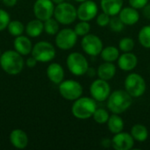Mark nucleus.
<instances>
[{
	"mask_svg": "<svg viewBox=\"0 0 150 150\" xmlns=\"http://www.w3.org/2000/svg\"><path fill=\"white\" fill-rule=\"evenodd\" d=\"M25 65L22 55L16 50H6L0 55V66L2 69L11 76L18 75Z\"/></svg>",
	"mask_w": 150,
	"mask_h": 150,
	"instance_id": "f257e3e1",
	"label": "nucleus"
},
{
	"mask_svg": "<svg viewBox=\"0 0 150 150\" xmlns=\"http://www.w3.org/2000/svg\"><path fill=\"white\" fill-rule=\"evenodd\" d=\"M32 56H33L38 62H49L53 61L56 55L54 47L47 41L41 40L37 42L32 49Z\"/></svg>",
	"mask_w": 150,
	"mask_h": 150,
	"instance_id": "0eeeda50",
	"label": "nucleus"
},
{
	"mask_svg": "<svg viewBox=\"0 0 150 150\" xmlns=\"http://www.w3.org/2000/svg\"><path fill=\"white\" fill-rule=\"evenodd\" d=\"M14 49L21 55H28L32 53L33 44L29 38L24 35L17 36L13 41Z\"/></svg>",
	"mask_w": 150,
	"mask_h": 150,
	"instance_id": "6ab92c4d",
	"label": "nucleus"
},
{
	"mask_svg": "<svg viewBox=\"0 0 150 150\" xmlns=\"http://www.w3.org/2000/svg\"><path fill=\"white\" fill-rule=\"evenodd\" d=\"M10 142L14 148L24 149L28 145V136L25 131L21 129H14L10 134Z\"/></svg>",
	"mask_w": 150,
	"mask_h": 150,
	"instance_id": "a211bd4d",
	"label": "nucleus"
},
{
	"mask_svg": "<svg viewBox=\"0 0 150 150\" xmlns=\"http://www.w3.org/2000/svg\"><path fill=\"white\" fill-rule=\"evenodd\" d=\"M139 43L145 48H150V25L141 28L138 33Z\"/></svg>",
	"mask_w": 150,
	"mask_h": 150,
	"instance_id": "a878e982",
	"label": "nucleus"
},
{
	"mask_svg": "<svg viewBox=\"0 0 150 150\" xmlns=\"http://www.w3.org/2000/svg\"><path fill=\"white\" fill-rule=\"evenodd\" d=\"M74 31L76 32L77 36H82L83 37V36L90 33V32H91V25L89 24L88 21L80 20V22H78L75 25Z\"/></svg>",
	"mask_w": 150,
	"mask_h": 150,
	"instance_id": "7c9ffc66",
	"label": "nucleus"
},
{
	"mask_svg": "<svg viewBox=\"0 0 150 150\" xmlns=\"http://www.w3.org/2000/svg\"><path fill=\"white\" fill-rule=\"evenodd\" d=\"M10 21H11L10 14L6 11L0 9V32L7 28Z\"/></svg>",
	"mask_w": 150,
	"mask_h": 150,
	"instance_id": "72a5a7b5",
	"label": "nucleus"
},
{
	"mask_svg": "<svg viewBox=\"0 0 150 150\" xmlns=\"http://www.w3.org/2000/svg\"><path fill=\"white\" fill-rule=\"evenodd\" d=\"M116 72H117V68L113 64V62H105L104 63L98 66L97 70V75L100 79L110 81L115 76Z\"/></svg>",
	"mask_w": 150,
	"mask_h": 150,
	"instance_id": "412c9836",
	"label": "nucleus"
},
{
	"mask_svg": "<svg viewBox=\"0 0 150 150\" xmlns=\"http://www.w3.org/2000/svg\"><path fill=\"white\" fill-rule=\"evenodd\" d=\"M52 1L54 4H61L62 2H65V0H52Z\"/></svg>",
	"mask_w": 150,
	"mask_h": 150,
	"instance_id": "ea45409f",
	"label": "nucleus"
},
{
	"mask_svg": "<svg viewBox=\"0 0 150 150\" xmlns=\"http://www.w3.org/2000/svg\"><path fill=\"white\" fill-rule=\"evenodd\" d=\"M131 135L134 141L139 142H144L149 138V130L148 128L142 124H135L131 128Z\"/></svg>",
	"mask_w": 150,
	"mask_h": 150,
	"instance_id": "b1692460",
	"label": "nucleus"
},
{
	"mask_svg": "<svg viewBox=\"0 0 150 150\" xmlns=\"http://www.w3.org/2000/svg\"><path fill=\"white\" fill-rule=\"evenodd\" d=\"M54 17L59 22V24L64 25H70L77 18L76 8L70 3L62 2L56 4Z\"/></svg>",
	"mask_w": 150,
	"mask_h": 150,
	"instance_id": "423d86ee",
	"label": "nucleus"
},
{
	"mask_svg": "<svg viewBox=\"0 0 150 150\" xmlns=\"http://www.w3.org/2000/svg\"><path fill=\"white\" fill-rule=\"evenodd\" d=\"M64 69L60 63L53 62L47 68V76L54 84H60L64 80Z\"/></svg>",
	"mask_w": 150,
	"mask_h": 150,
	"instance_id": "f3484780",
	"label": "nucleus"
},
{
	"mask_svg": "<svg viewBox=\"0 0 150 150\" xmlns=\"http://www.w3.org/2000/svg\"><path fill=\"white\" fill-rule=\"evenodd\" d=\"M149 0H128L130 6L140 10V9H143L148 4H149Z\"/></svg>",
	"mask_w": 150,
	"mask_h": 150,
	"instance_id": "f704fd0d",
	"label": "nucleus"
},
{
	"mask_svg": "<svg viewBox=\"0 0 150 150\" xmlns=\"http://www.w3.org/2000/svg\"><path fill=\"white\" fill-rule=\"evenodd\" d=\"M74 1L78 2V3H82V2H84V1H86V0H74Z\"/></svg>",
	"mask_w": 150,
	"mask_h": 150,
	"instance_id": "a19ab883",
	"label": "nucleus"
},
{
	"mask_svg": "<svg viewBox=\"0 0 150 150\" xmlns=\"http://www.w3.org/2000/svg\"><path fill=\"white\" fill-rule=\"evenodd\" d=\"M66 64L69 72L76 76H82L85 75L89 69L88 60L79 52L70 53L67 57Z\"/></svg>",
	"mask_w": 150,
	"mask_h": 150,
	"instance_id": "39448f33",
	"label": "nucleus"
},
{
	"mask_svg": "<svg viewBox=\"0 0 150 150\" xmlns=\"http://www.w3.org/2000/svg\"><path fill=\"white\" fill-rule=\"evenodd\" d=\"M54 8L52 0H36L33 4V13L36 18L44 22L54 16Z\"/></svg>",
	"mask_w": 150,
	"mask_h": 150,
	"instance_id": "f8f14e48",
	"label": "nucleus"
},
{
	"mask_svg": "<svg viewBox=\"0 0 150 150\" xmlns=\"http://www.w3.org/2000/svg\"><path fill=\"white\" fill-rule=\"evenodd\" d=\"M81 47L83 52L90 56L99 55L102 49L104 48L102 40L98 35L91 33H88L83 36L81 40Z\"/></svg>",
	"mask_w": 150,
	"mask_h": 150,
	"instance_id": "9d476101",
	"label": "nucleus"
},
{
	"mask_svg": "<svg viewBox=\"0 0 150 150\" xmlns=\"http://www.w3.org/2000/svg\"><path fill=\"white\" fill-rule=\"evenodd\" d=\"M37 62L38 61L33 57V56H31V57H28L26 59V62H25V64L28 68H34L36 65H37Z\"/></svg>",
	"mask_w": 150,
	"mask_h": 150,
	"instance_id": "c9c22d12",
	"label": "nucleus"
},
{
	"mask_svg": "<svg viewBox=\"0 0 150 150\" xmlns=\"http://www.w3.org/2000/svg\"><path fill=\"white\" fill-rule=\"evenodd\" d=\"M135 42L134 39L130 37H124L119 41V49L120 51L125 52H132L134 48Z\"/></svg>",
	"mask_w": 150,
	"mask_h": 150,
	"instance_id": "c756f323",
	"label": "nucleus"
},
{
	"mask_svg": "<svg viewBox=\"0 0 150 150\" xmlns=\"http://www.w3.org/2000/svg\"><path fill=\"white\" fill-rule=\"evenodd\" d=\"M134 142L131 134L122 131L114 134L112 139V147L115 150H130L134 148Z\"/></svg>",
	"mask_w": 150,
	"mask_h": 150,
	"instance_id": "4468645a",
	"label": "nucleus"
},
{
	"mask_svg": "<svg viewBox=\"0 0 150 150\" xmlns=\"http://www.w3.org/2000/svg\"><path fill=\"white\" fill-rule=\"evenodd\" d=\"M110 19H111V16L103 11L102 13H99V14L97 15L96 23L100 27H105V26L109 25Z\"/></svg>",
	"mask_w": 150,
	"mask_h": 150,
	"instance_id": "473e14b6",
	"label": "nucleus"
},
{
	"mask_svg": "<svg viewBox=\"0 0 150 150\" xmlns=\"http://www.w3.org/2000/svg\"><path fill=\"white\" fill-rule=\"evenodd\" d=\"M90 94L97 102L106 101L111 94V86L108 81L100 78L94 80L90 86Z\"/></svg>",
	"mask_w": 150,
	"mask_h": 150,
	"instance_id": "9b49d317",
	"label": "nucleus"
},
{
	"mask_svg": "<svg viewBox=\"0 0 150 150\" xmlns=\"http://www.w3.org/2000/svg\"><path fill=\"white\" fill-rule=\"evenodd\" d=\"M118 15L125 25H134L140 20L138 10L132 6L122 8Z\"/></svg>",
	"mask_w": 150,
	"mask_h": 150,
	"instance_id": "dca6fc26",
	"label": "nucleus"
},
{
	"mask_svg": "<svg viewBox=\"0 0 150 150\" xmlns=\"http://www.w3.org/2000/svg\"><path fill=\"white\" fill-rule=\"evenodd\" d=\"M118 67L123 71H132L134 70L138 64L137 56L132 52H125L120 54L118 60Z\"/></svg>",
	"mask_w": 150,
	"mask_h": 150,
	"instance_id": "2eb2a0df",
	"label": "nucleus"
},
{
	"mask_svg": "<svg viewBox=\"0 0 150 150\" xmlns=\"http://www.w3.org/2000/svg\"><path fill=\"white\" fill-rule=\"evenodd\" d=\"M120 49L114 46H107L104 47L100 53V56L104 62H114L120 56Z\"/></svg>",
	"mask_w": 150,
	"mask_h": 150,
	"instance_id": "393cba45",
	"label": "nucleus"
},
{
	"mask_svg": "<svg viewBox=\"0 0 150 150\" xmlns=\"http://www.w3.org/2000/svg\"><path fill=\"white\" fill-rule=\"evenodd\" d=\"M0 55H1V50H0Z\"/></svg>",
	"mask_w": 150,
	"mask_h": 150,
	"instance_id": "79ce46f5",
	"label": "nucleus"
},
{
	"mask_svg": "<svg viewBox=\"0 0 150 150\" xmlns=\"http://www.w3.org/2000/svg\"><path fill=\"white\" fill-rule=\"evenodd\" d=\"M106 124L109 131L113 134L122 132L125 127L123 119L120 116V114H115V113L110 115Z\"/></svg>",
	"mask_w": 150,
	"mask_h": 150,
	"instance_id": "5701e85b",
	"label": "nucleus"
},
{
	"mask_svg": "<svg viewBox=\"0 0 150 150\" xmlns=\"http://www.w3.org/2000/svg\"><path fill=\"white\" fill-rule=\"evenodd\" d=\"M101 145L102 147L107 149V148H110L112 147V140L108 139V138H105L101 141Z\"/></svg>",
	"mask_w": 150,
	"mask_h": 150,
	"instance_id": "4c0bfd02",
	"label": "nucleus"
},
{
	"mask_svg": "<svg viewBox=\"0 0 150 150\" xmlns=\"http://www.w3.org/2000/svg\"><path fill=\"white\" fill-rule=\"evenodd\" d=\"M106 101L107 108L112 113L121 114L131 107L133 98L125 90H116L111 92Z\"/></svg>",
	"mask_w": 150,
	"mask_h": 150,
	"instance_id": "f03ea898",
	"label": "nucleus"
},
{
	"mask_svg": "<svg viewBox=\"0 0 150 150\" xmlns=\"http://www.w3.org/2000/svg\"><path fill=\"white\" fill-rule=\"evenodd\" d=\"M109 27L114 33H120L124 29L125 25L120 18V17L119 16L117 17L116 15V16L111 17V19L109 22Z\"/></svg>",
	"mask_w": 150,
	"mask_h": 150,
	"instance_id": "2f4dec72",
	"label": "nucleus"
},
{
	"mask_svg": "<svg viewBox=\"0 0 150 150\" xmlns=\"http://www.w3.org/2000/svg\"><path fill=\"white\" fill-rule=\"evenodd\" d=\"M123 0H100V6L104 12L111 17L116 16L120 13L123 7Z\"/></svg>",
	"mask_w": 150,
	"mask_h": 150,
	"instance_id": "aec40b11",
	"label": "nucleus"
},
{
	"mask_svg": "<svg viewBox=\"0 0 150 150\" xmlns=\"http://www.w3.org/2000/svg\"><path fill=\"white\" fill-rule=\"evenodd\" d=\"M59 22L53 18L44 21V31L48 35H56L59 32Z\"/></svg>",
	"mask_w": 150,
	"mask_h": 150,
	"instance_id": "c85d7f7f",
	"label": "nucleus"
},
{
	"mask_svg": "<svg viewBox=\"0 0 150 150\" xmlns=\"http://www.w3.org/2000/svg\"><path fill=\"white\" fill-rule=\"evenodd\" d=\"M142 12H143L144 17L150 21V4H148L142 9Z\"/></svg>",
	"mask_w": 150,
	"mask_h": 150,
	"instance_id": "e433bc0d",
	"label": "nucleus"
},
{
	"mask_svg": "<svg viewBox=\"0 0 150 150\" xmlns=\"http://www.w3.org/2000/svg\"><path fill=\"white\" fill-rule=\"evenodd\" d=\"M97 108V101L94 98L91 97H80L74 101L71 112L72 115L78 120H88L92 118Z\"/></svg>",
	"mask_w": 150,
	"mask_h": 150,
	"instance_id": "7ed1b4c3",
	"label": "nucleus"
},
{
	"mask_svg": "<svg viewBox=\"0 0 150 150\" xmlns=\"http://www.w3.org/2000/svg\"><path fill=\"white\" fill-rule=\"evenodd\" d=\"M2 1H3L4 4L8 7H12L18 3V0H2Z\"/></svg>",
	"mask_w": 150,
	"mask_h": 150,
	"instance_id": "58836bf2",
	"label": "nucleus"
},
{
	"mask_svg": "<svg viewBox=\"0 0 150 150\" xmlns=\"http://www.w3.org/2000/svg\"><path fill=\"white\" fill-rule=\"evenodd\" d=\"M8 32L12 36H19L22 35V33L25 32V26L23 23L19 20H12L10 21L8 26H7Z\"/></svg>",
	"mask_w": 150,
	"mask_h": 150,
	"instance_id": "bb28decb",
	"label": "nucleus"
},
{
	"mask_svg": "<svg viewBox=\"0 0 150 150\" xmlns=\"http://www.w3.org/2000/svg\"><path fill=\"white\" fill-rule=\"evenodd\" d=\"M77 34L71 28L59 30L55 36V45L62 50H69L75 47L77 42Z\"/></svg>",
	"mask_w": 150,
	"mask_h": 150,
	"instance_id": "1a4fd4ad",
	"label": "nucleus"
},
{
	"mask_svg": "<svg viewBox=\"0 0 150 150\" xmlns=\"http://www.w3.org/2000/svg\"><path fill=\"white\" fill-rule=\"evenodd\" d=\"M83 88L82 84L75 80H63L59 84V93L61 96L69 101H75L82 97Z\"/></svg>",
	"mask_w": 150,
	"mask_h": 150,
	"instance_id": "6e6552de",
	"label": "nucleus"
},
{
	"mask_svg": "<svg viewBox=\"0 0 150 150\" xmlns=\"http://www.w3.org/2000/svg\"><path fill=\"white\" fill-rule=\"evenodd\" d=\"M77 18L83 21H91L95 18L98 12V6L92 0L82 2L76 9Z\"/></svg>",
	"mask_w": 150,
	"mask_h": 150,
	"instance_id": "ddd939ff",
	"label": "nucleus"
},
{
	"mask_svg": "<svg viewBox=\"0 0 150 150\" xmlns=\"http://www.w3.org/2000/svg\"><path fill=\"white\" fill-rule=\"evenodd\" d=\"M43 31H44V22L38 18L29 21L25 27V32L26 33L27 36L32 38L39 37Z\"/></svg>",
	"mask_w": 150,
	"mask_h": 150,
	"instance_id": "4be33fe9",
	"label": "nucleus"
},
{
	"mask_svg": "<svg viewBox=\"0 0 150 150\" xmlns=\"http://www.w3.org/2000/svg\"><path fill=\"white\" fill-rule=\"evenodd\" d=\"M125 91L134 98H141L144 95L147 83L142 76L138 73H130L127 76L124 82Z\"/></svg>",
	"mask_w": 150,
	"mask_h": 150,
	"instance_id": "20e7f679",
	"label": "nucleus"
},
{
	"mask_svg": "<svg viewBox=\"0 0 150 150\" xmlns=\"http://www.w3.org/2000/svg\"><path fill=\"white\" fill-rule=\"evenodd\" d=\"M109 117H110V113L105 108H97L92 116L94 121L99 125L106 124L109 120Z\"/></svg>",
	"mask_w": 150,
	"mask_h": 150,
	"instance_id": "cd10ccee",
	"label": "nucleus"
}]
</instances>
